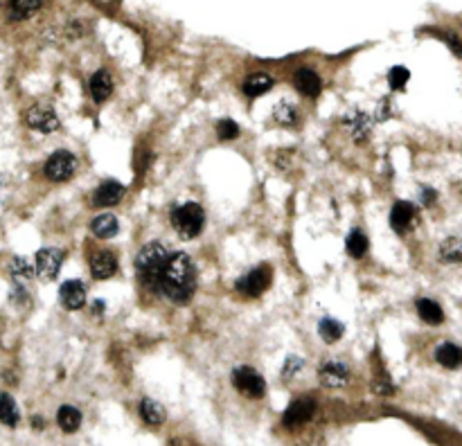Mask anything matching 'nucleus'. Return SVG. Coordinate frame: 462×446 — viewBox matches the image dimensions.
I'll return each mask as SVG.
<instances>
[{"label": "nucleus", "mask_w": 462, "mask_h": 446, "mask_svg": "<svg viewBox=\"0 0 462 446\" xmlns=\"http://www.w3.org/2000/svg\"><path fill=\"white\" fill-rule=\"evenodd\" d=\"M237 136H239V124L235 120H221L217 124V138L219 140L228 142V140H235Z\"/></svg>", "instance_id": "2f4dec72"}, {"label": "nucleus", "mask_w": 462, "mask_h": 446, "mask_svg": "<svg viewBox=\"0 0 462 446\" xmlns=\"http://www.w3.org/2000/svg\"><path fill=\"white\" fill-rule=\"evenodd\" d=\"M59 298H62V304L70 311H77L84 307L86 302V287L79 280H68L62 284L59 289Z\"/></svg>", "instance_id": "4468645a"}, {"label": "nucleus", "mask_w": 462, "mask_h": 446, "mask_svg": "<svg viewBox=\"0 0 462 446\" xmlns=\"http://www.w3.org/2000/svg\"><path fill=\"white\" fill-rule=\"evenodd\" d=\"M270 88H273V77L266 75V73H255V75H250V77L246 79L244 93H246L248 97H259V95L268 93Z\"/></svg>", "instance_id": "4be33fe9"}, {"label": "nucleus", "mask_w": 462, "mask_h": 446, "mask_svg": "<svg viewBox=\"0 0 462 446\" xmlns=\"http://www.w3.org/2000/svg\"><path fill=\"white\" fill-rule=\"evenodd\" d=\"M21 422V412H18L16 401L9 394H0V424L5 426H16Z\"/></svg>", "instance_id": "a878e982"}, {"label": "nucleus", "mask_w": 462, "mask_h": 446, "mask_svg": "<svg viewBox=\"0 0 462 446\" xmlns=\"http://www.w3.org/2000/svg\"><path fill=\"white\" fill-rule=\"evenodd\" d=\"M9 273L16 282H27L34 278V268L25 257H14L12 264H9Z\"/></svg>", "instance_id": "c85d7f7f"}, {"label": "nucleus", "mask_w": 462, "mask_h": 446, "mask_svg": "<svg viewBox=\"0 0 462 446\" xmlns=\"http://www.w3.org/2000/svg\"><path fill=\"white\" fill-rule=\"evenodd\" d=\"M205 223V212L198 203H183L172 212V226L180 239H194Z\"/></svg>", "instance_id": "7ed1b4c3"}, {"label": "nucleus", "mask_w": 462, "mask_h": 446, "mask_svg": "<svg viewBox=\"0 0 462 446\" xmlns=\"http://www.w3.org/2000/svg\"><path fill=\"white\" fill-rule=\"evenodd\" d=\"M415 307H417L419 318L424 322H428V324H440L442 320H445V311H442V307L435 300L421 298V300H417Z\"/></svg>", "instance_id": "5701e85b"}, {"label": "nucleus", "mask_w": 462, "mask_h": 446, "mask_svg": "<svg viewBox=\"0 0 462 446\" xmlns=\"http://www.w3.org/2000/svg\"><path fill=\"white\" fill-rule=\"evenodd\" d=\"M318 331H320V336H323L325 343H336V340L343 338L345 327H343V322H338L334 318H323L318 324Z\"/></svg>", "instance_id": "bb28decb"}, {"label": "nucleus", "mask_w": 462, "mask_h": 446, "mask_svg": "<svg viewBox=\"0 0 462 446\" xmlns=\"http://www.w3.org/2000/svg\"><path fill=\"white\" fill-rule=\"evenodd\" d=\"M421 201H424V206H433L435 192H433V189H424V192H421Z\"/></svg>", "instance_id": "c9c22d12"}, {"label": "nucleus", "mask_w": 462, "mask_h": 446, "mask_svg": "<svg viewBox=\"0 0 462 446\" xmlns=\"http://www.w3.org/2000/svg\"><path fill=\"white\" fill-rule=\"evenodd\" d=\"M113 93V79L106 73V70H97V73L90 77V95L97 101V104H102L106 101Z\"/></svg>", "instance_id": "a211bd4d"}, {"label": "nucleus", "mask_w": 462, "mask_h": 446, "mask_svg": "<svg viewBox=\"0 0 462 446\" xmlns=\"http://www.w3.org/2000/svg\"><path fill=\"white\" fill-rule=\"evenodd\" d=\"M124 196V185L117 180H104L102 185L95 189L93 206L95 208H113Z\"/></svg>", "instance_id": "f8f14e48"}, {"label": "nucleus", "mask_w": 462, "mask_h": 446, "mask_svg": "<svg viewBox=\"0 0 462 446\" xmlns=\"http://www.w3.org/2000/svg\"><path fill=\"white\" fill-rule=\"evenodd\" d=\"M345 129L349 131V136L356 142H366L373 134V117L366 115L363 110H349L345 115Z\"/></svg>", "instance_id": "ddd939ff"}, {"label": "nucleus", "mask_w": 462, "mask_h": 446, "mask_svg": "<svg viewBox=\"0 0 462 446\" xmlns=\"http://www.w3.org/2000/svg\"><path fill=\"white\" fill-rule=\"evenodd\" d=\"M57 424L64 433H75L79 426H82V412H79L75 405H62L57 412Z\"/></svg>", "instance_id": "412c9836"}, {"label": "nucleus", "mask_w": 462, "mask_h": 446, "mask_svg": "<svg viewBox=\"0 0 462 446\" xmlns=\"http://www.w3.org/2000/svg\"><path fill=\"white\" fill-rule=\"evenodd\" d=\"M43 0H12L9 3V18L12 20H25L41 9Z\"/></svg>", "instance_id": "b1692460"}, {"label": "nucleus", "mask_w": 462, "mask_h": 446, "mask_svg": "<svg viewBox=\"0 0 462 446\" xmlns=\"http://www.w3.org/2000/svg\"><path fill=\"white\" fill-rule=\"evenodd\" d=\"M138 410H140V417H143V422L149 424V426H163L165 419H167L165 408L156 399H149V397L143 399V401H140Z\"/></svg>", "instance_id": "6ab92c4d"}, {"label": "nucleus", "mask_w": 462, "mask_h": 446, "mask_svg": "<svg viewBox=\"0 0 462 446\" xmlns=\"http://www.w3.org/2000/svg\"><path fill=\"white\" fill-rule=\"evenodd\" d=\"M345 248H347V252L352 257H363L366 252H368V237L363 235L361 230H352L347 235V241H345Z\"/></svg>", "instance_id": "cd10ccee"}, {"label": "nucleus", "mask_w": 462, "mask_h": 446, "mask_svg": "<svg viewBox=\"0 0 462 446\" xmlns=\"http://www.w3.org/2000/svg\"><path fill=\"white\" fill-rule=\"evenodd\" d=\"M0 189H3V178H0Z\"/></svg>", "instance_id": "4c0bfd02"}, {"label": "nucleus", "mask_w": 462, "mask_h": 446, "mask_svg": "<svg viewBox=\"0 0 462 446\" xmlns=\"http://www.w3.org/2000/svg\"><path fill=\"white\" fill-rule=\"evenodd\" d=\"M25 122H27L29 129L38 131V134H55V131L62 127L59 115L55 113L52 106H32V108H27Z\"/></svg>", "instance_id": "0eeeda50"}, {"label": "nucleus", "mask_w": 462, "mask_h": 446, "mask_svg": "<svg viewBox=\"0 0 462 446\" xmlns=\"http://www.w3.org/2000/svg\"><path fill=\"white\" fill-rule=\"evenodd\" d=\"M275 122L277 124H282V127H294L296 122H298V113H296V108L291 106V104H280V106H275Z\"/></svg>", "instance_id": "c756f323"}, {"label": "nucleus", "mask_w": 462, "mask_h": 446, "mask_svg": "<svg viewBox=\"0 0 462 446\" xmlns=\"http://www.w3.org/2000/svg\"><path fill=\"white\" fill-rule=\"evenodd\" d=\"M294 84L300 93L307 97H316V95H320V90H323V81H320V77L309 68L298 70V73L294 75Z\"/></svg>", "instance_id": "dca6fc26"}, {"label": "nucleus", "mask_w": 462, "mask_h": 446, "mask_svg": "<svg viewBox=\"0 0 462 446\" xmlns=\"http://www.w3.org/2000/svg\"><path fill=\"white\" fill-rule=\"evenodd\" d=\"M233 383L244 397H250V399H262L266 392V383L262 379V374L253 368H248V365H242V368H237L233 372Z\"/></svg>", "instance_id": "20e7f679"}, {"label": "nucleus", "mask_w": 462, "mask_h": 446, "mask_svg": "<svg viewBox=\"0 0 462 446\" xmlns=\"http://www.w3.org/2000/svg\"><path fill=\"white\" fill-rule=\"evenodd\" d=\"M305 368V361L303 359H298V357H289L287 361H284V365H282V379L284 381H289V379H294L296 374Z\"/></svg>", "instance_id": "72a5a7b5"}, {"label": "nucleus", "mask_w": 462, "mask_h": 446, "mask_svg": "<svg viewBox=\"0 0 462 446\" xmlns=\"http://www.w3.org/2000/svg\"><path fill=\"white\" fill-rule=\"evenodd\" d=\"M75 169H77V158L70 154V151H66V149L55 151V154L45 160V167H43L45 176L50 180H55V182L68 180L70 176L75 174Z\"/></svg>", "instance_id": "39448f33"}, {"label": "nucleus", "mask_w": 462, "mask_h": 446, "mask_svg": "<svg viewBox=\"0 0 462 446\" xmlns=\"http://www.w3.org/2000/svg\"><path fill=\"white\" fill-rule=\"evenodd\" d=\"M172 252L167 250L165 243L152 241L147 246L140 248L138 257H136V275L138 282L143 284L149 291H160V278H163V271L167 266V259Z\"/></svg>", "instance_id": "f03ea898"}, {"label": "nucleus", "mask_w": 462, "mask_h": 446, "mask_svg": "<svg viewBox=\"0 0 462 446\" xmlns=\"http://www.w3.org/2000/svg\"><path fill=\"white\" fill-rule=\"evenodd\" d=\"M445 41H447V43H449V48L454 50V52H456L458 57H462V43H460V41H458V36H456V34L447 32V34H445Z\"/></svg>", "instance_id": "f704fd0d"}, {"label": "nucleus", "mask_w": 462, "mask_h": 446, "mask_svg": "<svg viewBox=\"0 0 462 446\" xmlns=\"http://www.w3.org/2000/svg\"><path fill=\"white\" fill-rule=\"evenodd\" d=\"M160 291L167 300L185 304L196 291V266L187 252H174L167 259V266L160 278Z\"/></svg>", "instance_id": "f257e3e1"}, {"label": "nucleus", "mask_w": 462, "mask_h": 446, "mask_svg": "<svg viewBox=\"0 0 462 446\" xmlns=\"http://www.w3.org/2000/svg\"><path fill=\"white\" fill-rule=\"evenodd\" d=\"M93 232L99 237V239H110V237H115L117 235V230H120V223H117V219L113 217V215H97L95 219H93Z\"/></svg>", "instance_id": "393cba45"}, {"label": "nucleus", "mask_w": 462, "mask_h": 446, "mask_svg": "<svg viewBox=\"0 0 462 446\" xmlns=\"http://www.w3.org/2000/svg\"><path fill=\"white\" fill-rule=\"evenodd\" d=\"M438 257L445 264H462V237H449L440 243Z\"/></svg>", "instance_id": "aec40b11"}, {"label": "nucleus", "mask_w": 462, "mask_h": 446, "mask_svg": "<svg viewBox=\"0 0 462 446\" xmlns=\"http://www.w3.org/2000/svg\"><path fill=\"white\" fill-rule=\"evenodd\" d=\"M410 79V73L404 68V66H395V68H390V73H388V84H390V88L393 90H401L406 86V81Z\"/></svg>", "instance_id": "7c9ffc66"}, {"label": "nucleus", "mask_w": 462, "mask_h": 446, "mask_svg": "<svg viewBox=\"0 0 462 446\" xmlns=\"http://www.w3.org/2000/svg\"><path fill=\"white\" fill-rule=\"evenodd\" d=\"M64 261V252L57 248H41L36 252V273L38 278L50 282L59 275V268H62Z\"/></svg>", "instance_id": "9d476101"}, {"label": "nucleus", "mask_w": 462, "mask_h": 446, "mask_svg": "<svg viewBox=\"0 0 462 446\" xmlns=\"http://www.w3.org/2000/svg\"><path fill=\"white\" fill-rule=\"evenodd\" d=\"M435 361L447 370L462 368V347L456 343H442L435 350Z\"/></svg>", "instance_id": "f3484780"}, {"label": "nucleus", "mask_w": 462, "mask_h": 446, "mask_svg": "<svg viewBox=\"0 0 462 446\" xmlns=\"http://www.w3.org/2000/svg\"><path fill=\"white\" fill-rule=\"evenodd\" d=\"M415 219H417V210L413 203H408V201H397L393 210H390V226H393V230L399 232V235H404V232L413 228Z\"/></svg>", "instance_id": "9b49d317"}, {"label": "nucleus", "mask_w": 462, "mask_h": 446, "mask_svg": "<svg viewBox=\"0 0 462 446\" xmlns=\"http://www.w3.org/2000/svg\"><path fill=\"white\" fill-rule=\"evenodd\" d=\"M117 271V259L110 250H99L90 257V273L95 280H108Z\"/></svg>", "instance_id": "2eb2a0df"}, {"label": "nucleus", "mask_w": 462, "mask_h": 446, "mask_svg": "<svg viewBox=\"0 0 462 446\" xmlns=\"http://www.w3.org/2000/svg\"><path fill=\"white\" fill-rule=\"evenodd\" d=\"M373 390L379 392V394H393V392H395V385H393V381H390V377H388L384 370H381L379 374H375Z\"/></svg>", "instance_id": "473e14b6"}, {"label": "nucleus", "mask_w": 462, "mask_h": 446, "mask_svg": "<svg viewBox=\"0 0 462 446\" xmlns=\"http://www.w3.org/2000/svg\"><path fill=\"white\" fill-rule=\"evenodd\" d=\"M318 379L325 388H343L349 381V370L343 361L329 359L318 368Z\"/></svg>", "instance_id": "1a4fd4ad"}, {"label": "nucleus", "mask_w": 462, "mask_h": 446, "mask_svg": "<svg viewBox=\"0 0 462 446\" xmlns=\"http://www.w3.org/2000/svg\"><path fill=\"white\" fill-rule=\"evenodd\" d=\"M270 278H273L270 266H257L237 280V291L242 293L244 298H257L268 289Z\"/></svg>", "instance_id": "423d86ee"}, {"label": "nucleus", "mask_w": 462, "mask_h": 446, "mask_svg": "<svg viewBox=\"0 0 462 446\" xmlns=\"http://www.w3.org/2000/svg\"><path fill=\"white\" fill-rule=\"evenodd\" d=\"M316 412V401L311 397H298L294 403L289 405L282 415V424L287 429H298V426L307 424Z\"/></svg>", "instance_id": "6e6552de"}, {"label": "nucleus", "mask_w": 462, "mask_h": 446, "mask_svg": "<svg viewBox=\"0 0 462 446\" xmlns=\"http://www.w3.org/2000/svg\"><path fill=\"white\" fill-rule=\"evenodd\" d=\"M93 311H95V313H102V311H104V302H102V300L93 302Z\"/></svg>", "instance_id": "e433bc0d"}]
</instances>
